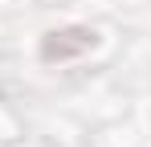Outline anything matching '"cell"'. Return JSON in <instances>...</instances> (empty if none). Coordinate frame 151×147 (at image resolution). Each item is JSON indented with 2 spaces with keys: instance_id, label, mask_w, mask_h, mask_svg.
I'll return each instance as SVG.
<instances>
[{
  "instance_id": "obj_1",
  "label": "cell",
  "mask_w": 151,
  "mask_h": 147,
  "mask_svg": "<svg viewBox=\"0 0 151 147\" xmlns=\"http://www.w3.org/2000/svg\"><path fill=\"white\" fill-rule=\"evenodd\" d=\"M98 45V33L90 24H61V29H49L37 45V57L45 66H65V61H78L82 53Z\"/></svg>"
}]
</instances>
